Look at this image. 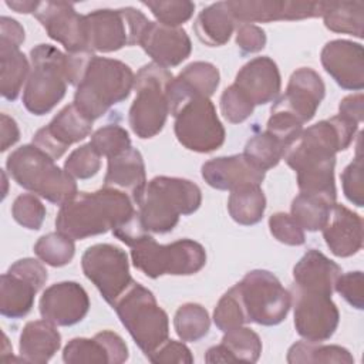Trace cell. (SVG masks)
Wrapping results in <instances>:
<instances>
[{"label":"cell","mask_w":364,"mask_h":364,"mask_svg":"<svg viewBox=\"0 0 364 364\" xmlns=\"http://www.w3.org/2000/svg\"><path fill=\"white\" fill-rule=\"evenodd\" d=\"M138 209L129 195L114 188H101L95 192H78L60 206L55 228L71 239H85L115 232L135 218Z\"/></svg>","instance_id":"obj_1"},{"label":"cell","mask_w":364,"mask_h":364,"mask_svg":"<svg viewBox=\"0 0 364 364\" xmlns=\"http://www.w3.org/2000/svg\"><path fill=\"white\" fill-rule=\"evenodd\" d=\"M202 202L199 186L188 179L155 176L146 182L136 209L146 232L166 233L179 222L181 215L196 212Z\"/></svg>","instance_id":"obj_2"},{"label":"cell","mask_w":364,"mask_h":364,"mask_svg":"<svg viewBox=\"0 0 364 364\" xmlns=\"http://www.w3.org/2000/svg\"><path fill=\"white\" fill-rule=\"evenodd\" d=\"M134 82L135 75L125 63L94 55L77 85L73 104L94 122L112 105L127 100Z\"/></svg>","instance_id":"obj_3"},{"label":"cell","mask_w":364,"mask_h":364,"mask_svg":"<svg viewBox=\"0 0 364 364\" xmlns=\"http://www.w3.org/2000/svg\"><path fill=\"white\" fill-rule=\"evenodd\" d=\"M6 166L20 186L51 203L61 206L78 193L75 179L34 144L13 151Z\"/></svg>","instance_id":"obj_4"},{"label":"cell","mask_w":364,"mask_h":364,"mask_svg":"<svg viewBox=\"0 0 364 364\" xmlns=\"http://www.w3.org/2000/svg\"><path fill=\"white\" fill-rule=\"evenodd\" d=\"M135 344L145 355L168 340V314L159 307L155 296L142 284L132 282L112 306Z\"/></svg>","instance_id":"obj_5"},{"label":"cell","mask_w":364,"mask_h":364,"mask_svg":"<svg viewBox=\"0 0 364 364\" xmlns=\"http://www.w3.org/2000/svg\"><path fill=\"white\" fill-rule=\"evenodd\" d=\"M31 70L23 90V105L34 115L50 112L65 95L68 85L67 55L50 44L30 51Z\"/></svg>","instance_id":"obj_6"},{"label":"cell","mask_w":364,"mask_h":364,"mask_svg":"<svg viewBox=\"0 0 364 364\" xmlns=\"http://www.w3.org/2000/svg\"><path fill=\"white\" fill-rule=\"evenodd\" d=\"M173 75L165 67L155 63L145 64L135 75L134 90L136 92L129 108V127L142 139L159 134L169 112L168 85Z\"/></svg>","instance_id":"obj_7"},{"label":"cell","mask_w":364,"mask_h":364,"mask_svg":"<svg viewBox=\"0 0 364 364\" xmlns=\"http://www.w3.org/2000/svg\"><path fill=\"white\" fill-rule=\"evenodd\" d=\"M131 259L132 264L151 279L164 274L189 276L206 264V252L200 243L192 239L159 245L146 235L131 246Z\"/></svg>","instance_id":"obj_8"},{"label":"cell","mask_w":364,"mask_h":364,"mask_svg":"<svg viewBox=\"0 0 364 364\" xmlns=\"http://www.w3.org/2000/svg\"><path fill=\"white\" fill-rule=\"evenodd\" d=\"M357 129L358 124L341 115L323 119L303 129L289 145L283 159L291 169L307 162L336 159L337 152L350 146Z\"/></svg>","instance_id":"obj_9"},{"label":"cell","mask_w":364,"mask_h":364,"mask_svg":"<svg viewBox=\"0 0 364 364\" xmlns=\"http://www.w3.org/2000/svg\"><path fill=\"white\" fill-rule=\"evenodd\" d=\"M247 323L276 326L291 307V294L267 270H252L236 284Z\"/></svg>","instance_id":"obj_10"},{"label":"cell","mask_w":364,"mask_h":364,"mask_svg":"<svg viewBox=\"0 0 364 364\" xmlns=\"http://www.w3.org/2000/svg\"><path fill=\"white\" fill-rule=\"evenodd\" d=\"M149 20L134 7L102 9L85 14L88 48L112 53L122 47L139 44Z\"/></svg>","instance_id":"obj_11"},{"label":"cell","mask_w":364,"mask_h":364,"mask_svg":"<svg viewBox=\"0 0 364 364\" xmlns=\"http://www.w3.org/2000/svg\"><path fill=\"white\" fill-rule=\"evenodd\" d=\"M173 117L175 135L186 149L206 154L223 145L225 128L209 98H192Z\"/></svg>","instance_id":"obj_12"},{"label":"cell","mask_w":364,"mask_h":364,"mask_svg":"<svg viewBox=\"0 0 364 364\" xmlns=\"http://www.w3.org/2000/svg\"><path fill=\"white\" fill-rule=\"evenodd\" d=\"M81 267L88 280L100 290L104 300L114 306L132 284L127 253L109 243L90 246L82 257Z\"/></svg>","instance_id":"obj_13"},{"label":"cell","mask_w":364,"mask_h":364,"mask_svg":"<svg viewBox=\"0 0 364 364\" xmlns=\"http://www.w3.org/2000/svg\"><path fill=\"white\" fill-rule=\"evenodd\" d=\"M47 270L41 262L26 257L14 262L1 274L0 313L9 318L27 316L34 304L37 291L47 282Z\"/></svg>","instance_id":"obj_14"},{"label":"cell","mask_w":364,"mask_h":364,"mask_svg":"<svg viewBox=\"0 0 364 364\" xmlns=\"http://www.w3.org/2000/svg\"><path fill=\"white\" fill-rule=\"evenodd\" d=\"M291 306L294 327L306 341L320 343L328 340L337 330L340 313L331 296L303 290L291 286Z\"/></svg>","instance_id":"obj_15"},{"label":"cell","mask_w":364,"mask_h":364,"mask_svg":"<svg viewBox=\"0 0 364 364\" xmlns=\"http://www.w3.org/2000/svg\"><path fill=\"white\" fill-rule=\"evenodd\" d=\"M34 17L44 27L48 37L60 43L67 53L90 50L85 16L78 14L71 3L38 1Z\"/></svg>","instance_id":"obj_16"},{"label":"cell","mask_w":364,"mask_h":364,"mask_svg":"<svg viewBox=\"0 0 364 364\" xmlns=\"http://www.w3.org/2000/svg\"><path fill=\"white\" fill-rule=\"evenodd\" d=\"M91 129L92 121L74 104H70L65 105L48 125L34 134L33 144L55 161L65 154L70 145L87 138Z\"/></svg>","instance_id":"obj_17"},{"label":"cell","mask_w":364,"mask_h":364,"mask_svg":"<svg viewBox=\"0 0 364 364\" xmlns=\"http://www.w3.org/2000/svg\"><path fill=\"white\" fill-rule=\"evenodd\" d=\"M326 94L321 77L309 67L296 70L289 80L286 92L273 104L272 109L280 111L301 125L309 122Z\"/></svg>","instance_id":"obj_18"},{"label":"cell","mask_w":364,"mask_h":364,"mask_svg":"<svg viewBox=\"0 0 364 364\" xmlns=\"http://www.w3.org/2000/svg\"><path fill=\"white\" fill-rule=\"evenodd\" d=\"M324 1H276V0H235L228 6L236 23H269L277 20H303L321 17Z\"/></svg>","instance_id":"obj_19"},{"label":"cell","mask_w":364,"mask_h":364,"mask_svg":"<svg viewBox=\"0 0 364 364\" xmlns=\"http://www.w3.org/2000/svg\"><path fill=\"white\" fill-rule=\"evenodd\" d=\"M90 310L85 289L77 282H60L47 287L40 299V314L55 326H74Z\"/></svg>","instance_id":"obj_20"},{"label":"cell","mask_w":364,"mask_h":364,"mask_svg":"<svg viewBox=\"0 0 364 364\" xmlns=\"http://www.w3.org/2000/svg\"><path fill=\"white\" fill-rule=\"evenodd\" d=\"M324 70L344 90L360 91L364 87V50L348 40L328 41L320 54Z\"/></svg>","instance_id":"obj_21"},{"label":"cell","mask_w":364,"mask_h":364,"mask_svg":"<svg viewBox=\"0 0 364 364\" xmlns=\"http://www.w3.org/2000/svg\"><path fill=\"white\" fill-rule=\"evenodd\" d=\"M139 46L152 58V63L165 68L179 65L192 51L191 38L182 27L165 26L158 21L148 23Z\"/></svg>","instance_id":"obj_22"},{"label":"cell","mask_w":364,"mask_h":364,"mask_svg":"<svg viewBox=\"0 0 364 364\" xmlns=\"http://www.w3.org/2000/svg\"><path fill=\"white\" fill-rule=\"evenodd\" d=\"M67 364H121L128 360L125 341L114 331L104 330L92 338H73L63 350Z\"/></svg>","instance_id":"obj_23"},{"label":"cell","mask_w":364,"mask_h":364,"mask_svg":"<svg viewBox=\"0 0 364 364\" xmlns=\"http://www.w3.org/2000/svg\"><path fill=\"white\" fill-rule=\"evenodd\" d=\"M219 70L210 63L195 61L186 65L168 85L171 115H175L192 98H210L219 85Z\"/></svg>","instance_id":"obj_24"},{"label":"cell","mask_w":364,"mask_h":364,"mask_svg":"<svg viewBox=\"0 0 364 364\" xmlns=\"http://www.w3.org/2000/svg\"><path fill=\"white\" fill-rule=\"evenodd\" d=\"M205 182L219 191H235L247 185H260L264 171L256 168L243 154L219 156L202 165Z\"/></svg>","instance_id":"obj_25"},{"label":"cell","mask_w":364,"mask_h":364,"mask_svg":"<svg viewBox=\"0 0 364 364\" xmlns=\"http://www.w3.org/2000/svg\"><path fill=\"white\" fill-rule=\"evenodd\" d=\"M253 105H263L276 100L280 92V73L269 57H256L246 63L233 82Z\"/></svg>","instance_id":"obj_26"},{"label":"cell","mask_w":364,"mask_h":364,"mask_svg":"<svg viewBox=\"0 0 364 364\" xmlns=\"http://www.w3.org/2000/svg\"><path fill=\"white\" fill-rule=\"evenodd\" d=\"M323 237L334 256L348 257L355 255L363 246V219L344 205L331 206Z\"/></svg>","instance_id":"obj_27"},{"label":"cell","mask_w":364,"mask_h":364,"mask_svg":"<svg viewBox=\"0 0 364 364\" xmlns=\"http://www.w3.org/2000/svg\"><path fill=\"white\" fill-rule=\"evenodd\" d=\"M341 267L316 249L307 250L293 267L294 286L331 296Z\"/></svg>","instance_id":"obj_28"},{"label":"cell","mask_w":364,"mask_h":364,"mask_svg":"<svg viewBox=\"0 0 364 364\" xmlns=\"http://www.w3.org/2000/svg\"><path fill=\"white\" fill-rule=\"evenodd\" d=\"M145 185V164L138 149L131 146L122 154L108 158L104 186L125 192L136 205Z\"/></svg>","instance_id":"obj_29"},{"label":"cell","mask_w":364,"mask_h":364,"mask_svg":"<svg viewBox=\"0 0 364 364\" xmlns=\"http://www.w3.org/2000/svg\"><path fill=\"white\" fill-rule=\"evenodd\" d=\"M262 353L260 337L247 327L225 331L220 344L210 347L205 354L206 363H256Z\"/></svg>","instance_id":"obj_30"},{"label":"cell","mask_w":364,"mask_h":364,"mask_svg":"<svg viewBox=\"0 0 364 364\" xmlns=\"http://www.w3.org/2000/svg\"><path fill=\"white\" fill-rule=\"evenodd\" d=\"M61 336L48 320L28 321L20 336L18 351L23 361L44 364L60 348Z\"/></svg>","instance_id":"obj_31"},{"label":"cell","mask_w":364,"mask_h":364,"mask_svg":"<svg viewBox=\"0 0 364 364\" xmlns=\"http://www.w3.org/2000/svg\"><path fill=\"white\" fill-rule=\"evenodd\" d=\"M236 20L228 1H218L205 7L196 17L193 30L196 37L209 47H219L228 43Z\"/></svg>","instance_id":"obj_32"},{"label":"cell","mask_w":364,"mask_h":364,"mask_svg":"<svg viewBox=\"0 0 364 364\" xmlns=\"http://www.w3.org/2000/svg\"><path fill=\"white\" fill-rule=\"evenodd\" d=\"M30 70L31 65L20 48L0 44V91L6 100L14 101L18 97Z\"/></svg>","instance_id":"obj_33"},{"label":"cell","mask_w":364,"mask_h":364,"mask_svg":"<svg viewBox=\"0 0 364 364\" xmlns=\"http://www.w3.org/2000/svg\"><path fill=\"white\" fill-rule=\"evenodd\" d=\"M324 26L341 34L363 37L364 27V3L363 1H324L323 14Z\"/></svg>","instance_id":"obj_34"},{"label":"cell","mask_w":364,"mask_h":364,"mask_svg":"<svg viewBox=\"0 0 364 364\" xmlns=\"http://www.w3.org/2000/svg\"><path fill=\"white\" fill-rule=\"evenodd\" d=\"M266 209V198L260 185H247L230 192L228 210L239 225H256L262 220Z\"/></svg>","instance_id":"obj_35"},{"label":"cell","mask_w":364,"mask_h":364,"mask_svg":"<svg viewBox=\"0 0 364 364\" xmlns=\"http://www.w3.org/2000/svg\"><path fill=\"white\" fill-rule=\"evenodd\" d=\"M287 363L310 364V363H354L350 351L341 346H323L311 341H297L287 351Z\"/></svg>","instance_id":"obj_36"},{"label":"cell","mask_w":364,"mask_h":364,"mask_svg":"<svg viewBox=\"0 0 364 364\" xmlns=\"http://www.w3.org/2000/svg\"><path fill=\"white\" fill-rule=\"evenodd\" d=\"M333 205L320 196L299 193L291 202V216L303 230H321L327 223Z\"/></svg>","instance_id":"obj_37"},{"label":"cell","mask_w":364,"mask_h":364,"mask_svg":"<svg viewBox=\"0 0 364 364\" xmlns=\"http://www.w3.org/2000/svg\"><path fill=\"white\" fill-rule=\"evenodd\" d=\"M286 145L267 131L255 134L246 142L243 155L259 169L267 171L276 166L283 159Z\"/></svg>","instance_id":"obj_38"},{"label":"cell","mask_w":364,"mask_h":364,"mask_svg":"<svg viewBox=\"0 0 364 364\" xmlns=\"http://www.w3.org/2000/svg\"><path fill=\"white\" fill-rule=\"evenodd\" d=\"M173 327L182 341L193 343L209 333L210 317L200 304L185 303L175 313Z\"/></svg>","instance_id":"obj_39"},{"label":"cell","mask_w":364,"mask_h":364,"mask_svg":"<svg viewBox=\"0 0 364 364\" xmlns=\"http://www.w3.org/2000/svg\"><path fill=\"white\" fill-rule=\"evenodd\" d=\"M34 253L37 257L53 267H61L68 264L75 253L74 239L57 232L41 236L34 245Z\"/></svg>","instance_id":"obj_40"},{"label":"cell","mask_w":364,"mask_h":364,"mask_svg":"<svg viewBox=\"0 0 364 364\" xmlns=\"http://www.w3.org/2000/svg\"><path fill=\"white\" fill-rule=\"evenodd\" d=\"M213 321L219 330L229 331L232 328L247 324V318L237 293L236 284L230 287L218 301L213 311Z\"/></svg>","instance_id":"obj_41"},{"label":"cell","mask_w":364,"mask_h":364,"mask_svg":"<svg viewBox=\"0 0 364 364\" xmlns=\"http://www.w3.org/2000/svg\"><path fill=\"white\" fill-rule=\"evenodd\" d=\"M91 145L101 156L112 158L131 148V138L125 128L117 124L101 127L91 135Z\"/></svg>","instance_id":"obj_42"},{"label":"cell","mask_w":364,"mask_h":364,"mask_svg":"<svg viewBox=\"0 0 364 364\" xmlns=\"http://www.w3.org/2000/svg\"><path fill=\"white\" fill-rule=\"evenodd\" d=\"M142 4L151 10L158 23L172 27H179L188 21L195 11V4L188 0L142 1Z\"/></svg>","instance_id":"obj_43"},{"label":"cell","mask_w":364,"mask_h":364,"mask_svg":"<svg viewBox=\"0 0 364 364\" xmlns=\"http://www.w3.org/2000/svg\"><path fill=\"white\" fill-rule=\"evenodd\" d=\"M101 168V155L95 151L91 142L74 149L64 162V169L74 179H88Z\"/></svg>","instance_id":"obj_44"},{"label":"cell","mask_w":364,"mask_h":364,"mask_svg":"<svg viewBox=\"0 0 364 364\" xmlns=\"http://www.w3.org/2000/svg\"><path fill=\"white\" fill-rule=\"evenodd\" d=\"M11 215L23 228L38 230L46 218V206L34 193H23L14 199Z\"/></svg>","instance_id":"obj_45"},{"label":"cell","mask_w":364,"mask_h":364,"mask_svg":"<svg viewBox=\"0 0 364 364\" xmlns=\"http://www.w3.org/2000/svg\"><path fill=\"white\" fill-rule=\"evenodd\" d=\"M255 109L252 101L235 85H229L220 95V111L223 117L232 122L239 124L246 121Z\"/></svg>","instance_id":"obj_46"},{"label":"cell","mask_w":364,"mask_h":364,"mask_svg":"<svg viewBox=\"0 0 364 364\" xmlns=\"http://www.w3.org/2000/svg\"><path fill=\"white\" fill-rule=\"evenodd\" d=\"M343 192L346 198L355 206L364 205V186H363V161L360 155V144L357 146V155L351 164L346 166L341 173Z\"/></svg>","instance_id":"obj_47"},{"label":"cell","mask_w":364,"mask_h":364,"mask_svg":"<svg viewBox=\"0 0 364 364\" xmlns=\"http://www.w3.org/2000/svg\"><path fill=\"white\" fill-rule=\"evenodd\" d=\"M270 233L282 243L290 246H300L304 243V230L293 219L291 215L277 212L269 218Z\"/></svg>","instance_id":"obj_48"},{"label":"cell","mask_w":364,"mask_h":364,"mask_svg":"<svg viewBox=\"0 0 364 364\" xmlns=\"http://www.w3.org/2000/svg\"><path fill=\"white\" fill-rule=\"evenodd\" d=\"M364 279L363 273L360 270L357 272H348L344 274H340L334 290L353 307L357 310L364 309Z\"/></svg>","instance_id":"obj_49"},{"label":"cell","mask_w":364,"mask_h":364,"mask_svg":"<svg viewBox=\"0 0 364 364\" xmlns=\"http://www.w3.org/2000/svg\"><path fill=\"white\" fill-rule=\"evenodd\" d=\"M151 363L155 364H169V363H179V364H191L193 363V355L191 350L179 341L166 340L161 344L155 351L146 355Z\"/></svg>","instance_id":"obj_50"},{"label":"cell","mask_w":364,"mask_h":364,"mask_svg":"<svg viewBox=\"0 0 364 364\" xmlns=\"http://www.w3.org/2000/svg\"><path fill=\"white\" fill-rule=\"evenodd\" d=\"M236 44L243 54L257 53L266 46V34L259 26L240 23L236 28Z\"/></svg>","instance_id":"obj_51"},{"label":"cell","mask_w":364,"mask_h":364,"mask_svg":"<svg viewBox=\"0 0 364 364\" xmlns=\"http://www.w3.org/2000/svg\"><path fill=\"white\" fill-rule=\"evenodd\" d=\"M24 41V28L21 24L10 17L3 16L0 18V44H7L20 48Z\"/></svg>","instance_id":"obj_52"},{"label":"cell","mask_w":364,"mask_h":364,"mask_svg":"<svg viewBox=\"0 0 364 364\" xmlns=\"http://www.w3.org/2000/svg\"><path fill=\"white\" fill-rule=\"evenodd\" d=\"M363 101L364 100H363L361 92H357V94L343 98L338 105V111H340L338 115L360 125L363 121Z\"/></svg>","instance_id":"obj_53"},{"label":"cell","mask_w":364,"mask_h":364,"mask_svg":"<svg viewBox=\"0 0 364 364\" xmlns=\"http://www.w3.org/2000/svg\"><path fill=\"white\" fill-rule=\"evenodd\" d=\"M20 138V129L16 121L7 114H1V151L14 145Z\"/></svg>","instance_id":"obj_54"},{"label":"cell","mask_w":364,"mask_h":364,"mask_svg":"<svg viewBox=\"0 0 364 364\" xmlns=\"http://www.w3.org/2000/svg\"><path fill=\"white\" fill-rule=\"evenodd\" d=\"M6 4H7V7L13 9L17 13H24V14L33 13L34 14V11L38 6V1H6Z\"/></svg>","instance_id":"obj_55"}]
</instances>
